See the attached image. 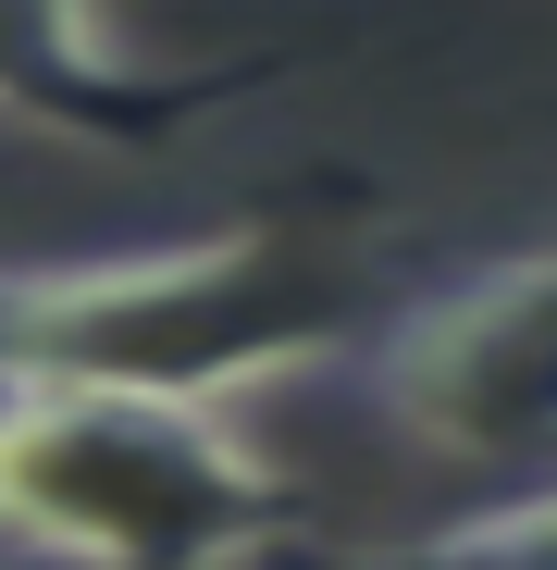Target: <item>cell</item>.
<instances>
[{
	"label": "cell",
	"instance_id": "cell-2",
	"mask_svg": "<svg viewBox=\"0 0 557 570\" xmlns=\"http://www.w3.org/2000/svg\"><path fill=\"white\" fill-rule=\"evenodd\" d=\"M298 471L236 410L0 385V570H260Z\"/></svg>",
	"mask_w": 557,
	"mask_h": 570
},
{
	"label": "cell",
	"instance_id": "cell-5",
	"mask_svg": "<svg viewBox=\"0 0 557 570\" xmlns=\"http://www.w3.org/2000/svg\"><path fill=\"white\" fill-rule=\"evenodd\" d=\"M359 570H557V484H520V497L446 521L421 546H385V558H359Z\"/></svg>",
	"mask_w": 557,
	"mask_h": 570
},
{
	"label": "cell",
	"instance_id": "cell-3",
	"mask_svg": "<svg viewBox=\"0 0 557 570\" xmlns=\"http://www.w3.org/2000/svg\"><path fill=\"white\" fill-rule=\"evenodd\" d=\"M371 422L446 471L557 484V248H508L359 335Z\"/></svg>",
	"mask_w": 557,
	"mask_h": 570
},
{
	"label": "cell",
	"instance_id": "cell-1",
	"mask_svg": "<svg viewBox=\"0 0 557 570\" xmlns=\"http://www.w3.org/2000/svg\"><path fill=\"white\" fill-rule=\"evenodd\" d=\"M385 224L347 199H286L186 248L0 261V385H87L161 410H236L286 372L347 360L371 323Z\"/></svg>",
	"mask_w": 557,
	"mask_h": 570
},
{
	"label": "cell",
	"instance_id": "cell-4",
	"mask_svg": "<svg viewBox=\"0 0 557 570\" xmlns=\"http://www.w3.org/2000/svg\"><path fill=\"white\" fill-rule=\"evenodd\" d=\"M223 87H248V62H149L112 13H0V112L50 125V137H100V149H149L173 125H199Z\"/></svg>",
	"mask_w": 557,
	"mask_h": 570
}]
</instances>
